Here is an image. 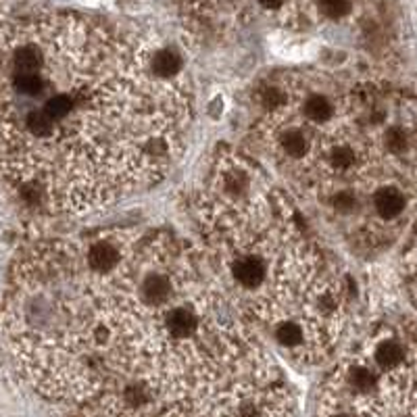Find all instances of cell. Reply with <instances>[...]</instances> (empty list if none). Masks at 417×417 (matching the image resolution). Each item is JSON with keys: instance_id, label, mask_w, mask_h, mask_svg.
<instances>
[{"instance_id": "cell-1", "label": "cell", "mask_w": 417, "mask_h": 417, "mask_svg": "<svg viewBox=\"0 0 417 417\" xmlns=\"http://www.w3.org/2000/svg\"><path fill=\"white\" fill-rule=\"evenodd\" d=\"M265 275H267V267H265L263 259L257 254L238 257L232 263V278L242 288H257L259 284H263Z\"/></svg>"}, {"instance_id": "cell-2", "label": "cell", "mask_w": 417, "mask_h": 417, "mask_svg": "<svg viewBox=\"0 0 417 417\" xmlns=\"http://www.w3.org/2000/svg\"><path fill=\"white\" fill-rule=\"evenodd\" d=\"M165 330L173 340H186L198 330L200 320L190 307H173L165 313Z\"/></svg>"}, {"instance_id": "cell-3", "label": "cell", "mask_w": 417, "mask_h": 417, "mask_svg": "<svg viewBox=\"0 0 417 417\" xmlns=\"http://www.w3.org/2000/svg\"><path fill=\"white\" fill-rule=\"evenodd\" d=\"M374 207L380 217L392 219L399 217L405 209V196L397 188H382L374 194Z\"/></svg>"}, {"instance_id": "cell-4", "label": "cell", "mask_w": 417, "mask_h": 417, "mask_svg": "<svg viewBox=\"0 0 417 417\" xmlns=\"http://www.w3.org/2000/svg\"><path fill=\"white\" fill-rule=\"evenodd\" d=\"M121 261V252L119 249L113 245V242H94L90 249H88V263L92 269L96 271H109L113 269L117 263Z\"/></svg>"}, {"instance_id": "cell-5", "label": "cell", "mask_w": 417, "mask_h": 417, "mask_svg": "<svg viewBox=\"0 0 417 417\" xmlns=\"http://www.w3.org/2000/svg\"><path fill=\"white\" fill-rule=\"evenodd\" d=\"M142 299L149 301V303H155V305H161L171 299V290H173V284L171 280L163 275V273H151L142 280Z\"/></svg>"}, {"instance_id": "cell-6", "label": "cell", "mask_w": 417, "mask_h": 417, "mask_svg": "<svg viewBox=\"0 0 417 417\" xmlns=\"http://www.w3.org/2000/svg\"><path fill=\"white\" fill-rule=\"evenodd\" d=\"M76 102H78V98L71 96V94H55L53 98L46 100L42 111L57 123V121H63L65 117L71 115V111L76 109Z\"/></svg>"}, {"instance_id": "cell-7", "label": "cell", "mask_w": 417, "mask_h": 417, "mask_svg": "<svg viewBox=\"0 0 417 417\" xmlns=\"http://www.w3.org/2000/svg\"><path fill=\"white\" fill-rule=\"evenodd\" d=\"M182 67V61L175 53L171 50H159L155 57H153V74L159 78V80H169V78H175L177 71Z\"/></svg>"}, {"instance_id": "cell-8", "label": "cell", "mask_w": 417, "mask_h": 417, "mask_svg": "<svg viewBox=\"0 0 417 417\" xmlns=\"http://www.w3.org/2000/svg\"><path fill=\"white\" fill-rule=\"evenodd\" d=\"M280 144H282V151H284L290 159H305V155H307V151H309L307 138H305V134L299 132V130H288V132L282 136Z\"/></svg>"}, {"instance_id": "cell-9", "label": "cell", "mask_w": 417, "mask_h": 417, "mask_svg": "<svg viewBox=\"0 0 417 417\" xmlns=\"http://www.w3.org/2000/svg\"><path fill=\"white\" fill-rule=\"evenodd\" d=\"M332 111V102L324 94H311L305 100V109H303V113L311 121H326V119H330Z\"/></svg>"}, {"instance_id": "cell-10", "label": "cell", "mask_w": 417, "mask_h": 417, "mask_svg": "<svg viewBox=\"0 0 417 417\" xmlns=\"http://www.w3.org/2000/svg\"><path fill=\"white\" fill-rule=\"evenodd\" d=\"M403 357H405V353H403L401 344L395 340H386L376 348V361L380 367H386V369L397 367L403 361Z\"/></svg>"}, {"instance_id": "cell-11", "label": "cell", "mask_w": 417, "mask_h": 417, "mask_svg": "<svg viewBox=\"0 0 417 417\" xmlns=\"http://www.w3.org/2000/svg\"><path fill=\"white\" fill-rule=\"evenodd\" d=\"M25 128L29 134L38 136V138H46L53 134L55 130V121L44 113V111H29L25 117Z\"/></svg>"}, {"instance_id": "cell-12", "label": "cell", "mask_w": 417, "mask_h": 417, "mask_svg": "<svg viewBox=\"0 0 417 417\" xmlns=\"http://www.w3.org/2000/svg\"><path fill=\"white\" fill-rule=\"evenodd\" d=\"M42 65V55L38 46H21L15 53V67L17 71H38Z\"/></svg>"}, {"instance_id": "cell-13", "label": "cell", "mask_w": 417, "mask_h": 417, "mask_svg": "<svg viewBox=\"0 0 417 417\" xmlns=\"http://www.w3.org/2000/svg\"><path fill=\"white\" fill-rule=\"evenodd\" d=\"M275 340H278L282 346H286V348H296V346H301V344L305 342V332H303L301 326H296V324H292V322H286V324L278 326V330H275Z\"/></svg>"}, {"instance_id": "cell-14", "label": "cell", "mask_w": 417, "mask_h": 417, "mask_svg": "<svg viewBox=\"0 0 417 417\" xmlns=\"http://www.w3.org/2000/svg\"><path fill=\"white\" fill-rule=\"evenodd\" d=\"M42 88H44V82H42V78L36 71H19L15 76V90L19 94L36 96V94L42 92Z\"/></svg>"}, {"instance_id": "cell-15", "label": "cell", "mask_w": 417, "mask_h": 417, "mask_svg": "<svg viewBox=\"0 0 417 417\" xmlns=\"http://www.w3.org/2000/svg\"><path fill=\"white\" fill-rule=\"evenodd\" d=\"M317 8L326 19H342L350 13L353 2L350 0H317Z\"/></svg>"}, {"instance_id": "cell-16", "label": "cell", "mask_w": 417, "mask_h": 417, "mask_svg": "<svg viewBox=\"0 0 417 417\" xmlns=\"http://www.w3.org/2000/svg\"><path fill=\"white\" fill-rule=\"evenodd\" d=\"M330 161H332V165L336 169H348L355 163V151L350 146H346V144H340L332 151Z\"/></svg>"}, {"instance_id": "cell-17", "label": "cell", "mask_w": 417, "mask_h": 417, "mask_svg": "<svg viewBox=\"0 0 417 417\" xmlns=\"http://www.w3.org/2000/svg\"><path fill=\"white\" fill-rule=\"evenodd\" d=\"M386 144L392 153H401L407 149V134L401 128H390L386 132Z\"/></svg>"}, {"instance_id": "cell-18", "label": "cell", "mask_w": 417, "mask_h": 417, "mask_svg": "<svg viewBox=\"0 0 417 417\" xmlns=\"http://www.w3.org/2000/svg\"><path fill=\"white\" fill-rule=\"evenodd\" d=\"M284 104H286V94H284V92L271 88V90H267V92L263 94V107H265L267 111H280Z\"/></svg>"}, {"instance_id": "cell-19", "label": "cell", "mask_w": 417, "mask_h": 417, "mask_svg": "<svg viewBox=\"0 0 417 417\" xmlns=\"http://www.w3.org/2000/svg\"><path fill=\"white\" fill-rule=\"evenodd\" d=\"M334 209L340 211V213H350L355 209V196L348 194V192H340L336 198H334Z\"/></svg>"}, {"instance_id": "cell-20", "label": "cell", "mask_w": 417, "mask_h": 417, "mask_svg": "<svg viewBox=\"0 0 417 417\" xmlns=\"http://www.w3.org/2000/svg\"><path fill=\"white\" fill-rule=\"evenodd\" d=\"M257 2H259V6L265 8V11H280V8H284V4H286L288 0H257Z\"/></svg>"}]
</instances>
